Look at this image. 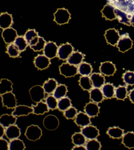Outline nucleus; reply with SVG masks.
Here are the masks:
<instances>
[{
	"mask_svg": "<svg viewBox=\"0 0 134 150\" xmlns=\"http://www.w3.org/2000/svg\"><path fill=\"white\" fill-rule=\"evenodd\" d=\"M108 4L115 8L134 13V0H107Z\"/></svg>",
	"mask_w": 134,
	"mask_h": 150,
	"instance_id": "obj_1",
	"label": "nucleus"
},
{
	"mask_svg": "<svg viewBox=\"0 0 134 150\" xmlns=\"http://www.w3.org/2000/svg\"><path fill=\"white\" fill-rule=\"evenodd\" d=\"M133 46V40L130 39L129 35L126 33L120 36L116 46L120 52L124 53L132 48Z\"/></svg>",
	"mask_w": 134,
	"mask_h": 150,
	"instance_id": "obj_2",
	"label": "nucleus"
},
{
	"mask_svg": "<svg viewBox=\"0 0 134 150\" xmlns=\"http://www.w3.org/2000/svg\"><path fill=\"white\" fill-rule=\"evenodd\" d=\"M71 14L67 9L59 8L54 14V21L59 25L67 24L71 19Z\"/></svg>",
	"mask_w": 134,
	"mask_h": 150,
	"instance_id": "obj_3",
	"label": "nucleus"
},
{
	"mask_svg": "<svg viewBox=\"0 0 134 150\" xmlns=\"http://www.w3.org/2000/svg\"><path fill=\"white\" fill-rule=\"evenodd\" d=\"M42 135V131L38 125H32L27 128L25 136L29 140L36 141L40 139Z\"/></svg>",
	"mask_w": 134,
	"mask_h": 150,
	"instance_id": "obj_4",
	"label": "nucleus"
},
{
	"mask_svg": "<svg viewBox=\"0 0 134 150\" xmlns=\"http://www.w3.org/2000/svg\"><path fill=\"white\" fill-rule=\"evenodd\" d=\"M31 100L36 103L42 101L45 97V92L41 86L36 85L30 88L29 90Z\"/></svg>",
	"mask_w": 134,
	"mask_h": 150,
	"instance_id": "obj_5",
	"label": "nucleus"
},
{
	"mask_svg": "<svg viewBox=\"0 0 134 150\" xmlns=\"http://www.w3.org/2000/svg\"><path fill=\"white\" fill-rule=\"evenodd\" d=\"M59 70L60 74L66 78L73 77L78 73L77 66L68 62L62 64L59 66Z\"/></svg>",
	"mask_w": 134,
	"mask_h": 150,
	"instance_id": "obj_6",
	"label": "nucleus"
},
{
	"mask_svg": "<svg viewBox=\"0 0 134 150\" xmlns=\"http://www.w3.org/2000/svg\"><path fill=\"white\" fill-rule=\"evenodd\" d=\"M120 36L119 31L115 28L108 29L105 31L104 35L107 43L113 46H116Z\"/></svg>",
	"mask_w": 134,
	"mask_h": 150,
	"instance_id": "obj_7",
	"label": "nucleus"
},
{
	"mask_svg": "<svg viewBox=\"0 0 134 150\" xmlns=\"http://www.w3.org/2000/svg\"><path fill=\"white\" fill-rule=\"evenodd\" d=\"M1 96L3 106L8 109H14L17 106V99L12 92L6 93Z\"/></svg>",
	"mask_w": 134,
	"mask_h": 150,
	"instance_id": "obj_8",
	"label": "nucleus"
},
{
	"mask_svg": "<svg viewBox=\"0 0 134 150\" xmlns=\"http://www.w3.org/2000/svg\"><path fill=\"white\" fill-rule=\"evenodd\" d=\"M73 51L74 48L71 44L69 43L63 44L58 48V56L61 60H67Z\"/></svg>",
	"mask_w": 134,
	"mask_h": 150,
	"instance_id": "obj_9",
	"label": "nucleus"
},
{
	"mask_svg": "<svg viewBox=\"0 0 134 150\" xmlns=\"http://www.w3.org/2000/svg\"><path fill=\"white\" fill-rule=\"evenodd\" d=\"M99 70L100 73L103 75L110 76H113L115 74L116 69L115 65L112 62L106 61L101 63Z\"/></svg>",
	"mask_w": 134,
	"mask_h": 150,
	"instance_id": "obj_10",
	"label": "nucleus"
},
{
	"mask_svg": "<svg viewBox=\"0 0 134 150\" xmlns=\"http://www.w3.org/2000/svg\"><path fill=\"white\" fill-rule=\"evenodd\" d=\"M81 132L86 139H96L100 135V132L96 127L89 125L81 129Z\"/></svg>",
	"mask_w": 134,
	"mask_h": 150,
	"instance_id": "obj_11",
	"label": "nucleus"
},
{
	"mask_svg": "<svg viewBox=\"0 0 134 150\" xmlns=\"http://www.w3.org/2000/svg\"><path fill=\"white\" fill-rule=\"evenodd\" d=\"M58 46L55 43L50 41L46 43L43 50L44 54L50 59L58 56Z\"/></svg>",
	"mask_w": 134,
	"mask_h": 150,
	"instance_id": "obj_12",
	"label": "nucleus"
},
{
	"mask_svg": "<svg viewBox=\"0 0 134 150\" xmlns=\"http://www.w3.org/2000/svg\"><path fill=\"white\" fill-rule=\"evenodd\" d=\"M2 35L4 42L9 45L14 42L18 37L17 31L10 27L4 29L2 32Z\"/></svg>",
	"mask_w": 134,
	"mask_h": 150,
	"instance_id": "obj_13",
	"label": "nucleus"
},
{
	"mask_svg": "<svg viewBox=\"0 0 134 150\" xmlns=\"http://www.w3.org/2000/svg\"><path fill=\"white\" fill-rule=\"evenodd\" d=\"M43 123L45 128L50 131L56 129L59 125V121L58 118L53 115H48L45 117Z\"/></svg>",
	"mask_w": 134,
	"mask_h": 150,
	"instance_id": "obj_14",
	"label": "nucleus"
},
{
	"mask_svg": "<svg viewBox=\"0 0 134 150\" xmlns=\"http://www.w3.org/2000/svg\"><path fill=\"white\" fill-rule=\"evenodd\" d=\"M50 60L45 55H38L34 59L35 66L39 70L46 69L51 64Z\"/></svg>",
	"mask_w": 134,
	"mask_h": 150,
	"instance_id": "obj_15",
	"label": "nucleus"
},
{
	"mask_svg": "<svg viewBox=\"0 0 134 150\" xmlns=\"http://www.w3.org/2000/svg\"><path fill=\"white\" fill-rule=\"evenodd\" d=\"M33 113L32 107L24 105L17 106L14 108L12 115L16 117L27 116L30 114Z\"/></svg>",
	"mask_w": 134,
	"mask_h": 150,
	"instance_id": "obj_16",
	"label": "nucleus"
},
{
	"mask_svg": "<svg viewBox=\"0 0 134 150\" xmlns=\"http://www.w3.org/2000/svg\"><path fill=\"white\" fill-rule=\"evenodd\" d=\"M74 122L78 126L84 127L90 125L91 117L85 112H80L77 115Z\"/></svg>",
	"mask_w": 134,
	"mask_h": 150,
	"instance_id": "obj_17",
	"label": "nucleus"
},
{
	"mask_svg": "<svg viewBox=\"0 0 134 150\" xmlns=\"http://www.w3.org/2000/svg\"><path fill=\"white\" fill-rule=\"evenodd\" d=\"M85 113L91 118H94L98 116L100 113V107L98 103L94 102L87 103L84 108Z\"/></svg>",
	"mask_w": 134,
	"mask_h": 150,
	"instance_id": "obj_18",
	"label": "nucleus"
},
{
	"mask_svg": "<svg viewBox=\"0 0 134 150\" xmlns=\"http://www.w3.org/2000/svg\"><path fill=\"white\" fill-rule=\"evenodd\" d=\"M101 73H94L90 76L91 81L94 88H101L105 84V78Z\"/></svg>",
	"mask_w": 134,
	"mask_h": 150,
	"instance_id": "obj_19",
	"label": "nucleus"
},
{
	"mask_svg": "<svg viewBox=\"0 0 134 150\" xmlns=\"http://www.w3.org/2000/svg\"><path fill=\"white\" fill-rule=\"evenodd\" d=\"M21 134V130L17 125H13L6 128L5 135L8 139L10 140L18 138Z\"/></svg>",
	"mask_w": 134,
	"mask_h": 150,
	"instance_id": "obj_20",
	"label": "nucleus"
},
{
	"mask_svg": "<svg viewBox=\"0 0 134 150\" xmlns=\"http://www.w3.org/2000/svg\"><path fill=\"white\" fill-rule=\"evenodd\" d=\"M90 98L93 102L99 103L104 99V96L100 88H94L90 91Z\"/></svg>",
	"mask_w": 134,
	"mask_h": 150,
	"instance_id": "obj_21",
	"label": "nucleus"
},
{
	"mask_svg": "<svg viewBox=\"0 0 134 150\" xmlns=\"http://www.w3.org/2000/svg\"><path fill=\"white\" fill-rule=\"evenodd\" d=\"M17 121L16 117L12 115L4 114L0 118V124L6 128L11 125H14Z\"/></svg>",
	"mask_w": 134,
	"mask_h": 150,
	"instance_id": "obj_22",
	"label": "nucleus"
},
{
	"mask_svg": "<svg viewBox=\"0 0 134 150\" xmlns=\"http://www.w3.org/2000/svg\"><path fill=\"white\" fill-rule=\"evenodd\" d=\"M13 23L12 16L8 13H1L0 16V27L5 29L10 28Z\"/></svg>",
	"mask_w": 134,
	"mask_h": 150,
	"instance_id": "obj_23",
	"label": "nucleus"
},
{
	"mask_svg": "<svg viewBox=\"0 0 134 150\" xmlns=\"http://www.w3.org/2000/svg\"><path fill=\"white\" fill-rule=\"evenodd\" d=\"M84 58L83 54L78 52H73L67 59V62L74 66H79Z\"/></svg>",
	"mask_w": 134,
	"mask_h": 150,
	"instance_id": "obj_24",
	"label": "nucleus"
},
{
	"mask_svg": "<svg viewBox=\"0 0 134 150\" xmlns=\"http://www.w3.org/2000/svg\"><path fill=\"white\" fill-rule=\"evenodd\" d=\"M101 90L103 96L106 98L111 99L115 96V87L112 83H105L102 87Z\"/></svg>",
	"mask_w": 134,
	"mask_h": 150,
	"instance_id": "obj_25",
	"label": "nucleus"
},
{
	"mask_svg": "<svg viewBox=\"0 0 134 150\" xmlns=\"http://www.w3.org/2000/svg\"><path fill=\"white\" fill-rule=\"evenodd\" d=\"M122 144L129 149L134 148V132H128L123 135Z\"/></svg>",
	"mask_w": 134,
	"mask_h": 150,
	"instance_id": "obj_26",
	"label": "nucleus"
},
{
	"mask_svg": "<svg viewBox=\"0 0 134 150\" xmlns=\"http://www.w3.org/2000/svg\"><path fill=\"white\" fill-rule=\"evenodd\" d=\"M58 86V82L56 80L49 79L44 83L43 87L45 93L50 94L54 92Z\"/></svg>",
	"mask_w": 134,
	"mask_h": 150,
	"instance_id": "obj_27",
	"label": "nucleus"
},
{
	"mask_svg": "<svg viewBox=\"0 0 134 150\" xmlns=\"http://www.w3.org/2000/svg\"><path fill=\"white\" fill-rule=\"evenodd\" d=\"M107 134L109 137L113 139H120L124 135V131L118 127L109 128Z\"/></svg>",
	"mask_w": 134,
	"mask_h": 150,
	"instance_id": "obj_28",
	"label": "nucleus"
},
{
	"mask_svg": "<svg viewBox=\"0 0 134 150\" xmlns=\"http://www.w3.org/2000/svg\"><path fill=\"white\" fill-rule=\"evenodd\" d=\"M33 109V113L36 115H43L49 111L48 107L46 103L41 101L37 103L36 105L31 106Z\"/></svg>",
	"mask_w": 134,
	"mask_h": 150,
	"instance_id": "obj_29",
	"label": "nucleus"
},
{
	"mask_svg": "<svg viewBox=\"0 0 134 150\" xmlns=\"http://www.w3.org/2000/svg\"><path fill=\"white\" fill-rule=\"evenodd\" d=\"M13 83L7 79H2L0 82V94L3 95L6 93L12 92Z\"/></svg>",
	"mask_w": 134,
	"mask_h": 150,
	"instance_id": "obj_30",
	"label": "nucleus"
},
{
	"mask_svg": "<svg viewBox=\"0 0 134 150\" xmlns=\"http://www.w3.org/2000/svg\"><path fill=\"white\" fill-rule=\"evenodd\" d=\"M93 68L90 64L82 62L78 67V73L82 76H88L92 73Z\"/></svg>",
	"mask_w": 134,
	"mask_h": 150,
	"instance_id": "obj_31",
	"label": "nucleus"
},
{
	"mask_svg": "<svg viewBox=\"0 0 134 150\" xmlns=\"http://www.w3.org/2000/svg\"><path fill=\"white\" fill-rule=\"evenodd\" d=\"M79 85L83 90L90 91L93 88L90 77L88 76H81L79 81Z\"/></svg>",
	"mask_w": 134,
	"mask_h": 150,
	"instance_id": "obj_32",
	"label": "nucleus"
},
{
	"mask_svg": "<svg viewBox=\"0 0 134 150\" xmlns=\"http://www.w3.org/2000/svg\"><path fill=\"white\" fill-rule=\"evenodd\" d=\"M68 92L67 87L64 84L58 85L53 92V96L59 100L65 97Z\"/></svg>",
	"mask_w": 134,
	"mask_h": 150,
	"instance_id": "obj_33",
	"label": "nucleus"
},
{
	"mask_svg": "<svg viewBox=\"0 0 134 150\" xmlns=\"http://www.w3.org/2000/svg\"><path fill=\"white\" fill-rule=\"evenodd\" d=\"M71 100L67 97L63 98L58 101V109L64 112L71 107Z\"/></svg>",
	"mask_w": 134,
	"mask_h": 150,
	"instance_id": "obj_34",
	"label": "nucleus"
},
{
	"mask_svg": "<svg viewBox=\"0 0 134 150\" xmlns=\"http://www.w3.org/2000/svg\"><path fill=\"white\" fill-rule=\"evenodd\" d=\"M128 95V89L125 86H120L115 89V96L118 100H123L127 98Z\"/></svg>",
	"mask_w": 134,
	"mask_h": 150,
	"instance_id": "obj_35",
	"label": "nucleus"
},
{
	"mask_svg": "<svg viewBox=\"0 0 134 150\" xmlns=\"http://www.w3.org/2000/svg\"><path fill=\"white\" fill-rule=\"evenodd\" d=\"M72 142L75 146L84 145L86 144V138L81 132H76L72 137Z\"/></svg>",
	"mask_w": 134,
	"mask_h": 150,
	"instance_id": "obj_36",
	"label": "nucleus"
},
{
	"mask_svg": "<svg viewBox=\"0 0 134 150\" xmlns=\"http://www.w3.org/2000/svg\"><path fill=\"white\" fill-rule=\"evenodd\" d=\"M25 149L24 142L19 138L12 139L9 143V150H23Z\"/></svg>",
	"mask_w": 134,
	"mask_h": 150,
	"instance_id": "obj_37",
	"label": "nucleus"
},
{
	"mask_svg": "<svg viewBox=\"0 0 134 150\" xmlns=\"http://www.w3.org/2000/svg\"><path fill=\"white\" fill-rule=\"evenodd\" d=\"M108 5L109 8V11L104 8L102 11V17L108 20L113 21L116 19V10L113 7L109 4Z\"/></svg>",
	"mask_w": 134,
	"mask_h": 150,
	"instance_id": "obj_38",
	"label": "nucleus"
},
{
	"mask_svg": "<svg viewBox=\"0 0 134 150\" xmlns=\"http://www.w3.org/2000/svg\"><path fill=\"white\" fill-rule=\"evenodd\" d=\"M123 82L128 85H134V71H128L123 73L122 76Z\"/></svg>",
	"mask_w": 134,
	"mask_h": 150,
	"instance_id": "obj_39",
	"label": "nucleus"
},
{
	"mask_svg": "<svg viewBox=\"0 0 134 150\" xmlns=\"http://www.w3.org/2000/svg\"><path fill=\"white\" fill-rule=\"evenodd\" d=\"M14 43L18 47L20 52L25 50L29 45L24 37L22 36H18Z\"/></svg>",
	"mask_w": 134,
	"mask_h": 150,
	"instance_id": "obj_40",
	"label": "nucleus"
},
{
	"mask_svg": "<svg viewBox=\"0 0 134 150\" xmlns=\"http://www.w3.org/2000/svg\"><path fill=\"white\" fill-rule=\"evenodd\" d=\"M86 150H99L101 149L102 145L96 139H90L86 143Z\"/></svg>",
	"mask_w": 134,
	"mask_h": 150,
	"instance_id": "obj_41",
	"label": "nucleus"
},
{
	"mask_svg": "<svg viewBox=\"0 0 134 150\" xmlns=\"http://www.w3.org/2000/svg\"><path fill=\"white\" fill-rule=\"evenodd\" d=\"M20 51L14 43L9 44L7 47V53L10 57H17L19 55Z\"/></svg>",
	"mask_w": 134,
	"mask_h": 150,
	"instance_id": "obj_42",
	"label": "nucleus"
},
{
	"mask_svg": "<svg viewBox=\"0 0 134 150\" xmlns=\"http://www.w3.org/2000/svg\"><path fill=\"white\" fill-rule=\"evenodd\" d=\"M46 103L49 109L53 110L58 108V100L53 96H49L46 99Z\"/></svg>",
	"mask_w": 134,
	"mask_h": 150,
	"instance_id": "obj_43",
	"label": "nucleus"
},
{
	"mask_svg": "<svg viewBox=\"0 0 134 150\" xmlns=\"http://www.w3.org/2000/svg\"><path fill=\"white\" fill-rule=\"evenodd\" d=\"M78 113L77 109L74 107H71L64 112L63 114L66 119L69 120L75 118Z\"/></svg>",
	"mask_w": 134,
	"mask_h": 150,
	"instance_id": "obj_44",
	"label": "nucleus"
},
{
	"mask_svg": "<svg viewBox=\"0 0 134 150\" xmlns=\"http://www.w3.org/2000/svg\"><path fill=\"white\" fill-rule=\"evenodd\" d=\"M46 43L43 37H39V40L37 44L34 46H30V48L35 52H40L44 50Z\"/></svg>",
	"mask_w": 134,
	"mask_h": 150,
	"instance_id": "obj_45",
	"label": "nucleus"
},
{
	"mask_svg": "<svg viewBox=\"0 0 134 150\" xmlns=\"http://www.w3.org/2000/svg\"><path fill=\"white\" fill-rule=\"evenodd\" d=\"M38 34L34 30H29L26 31L24 35V38L26 40L28 44L30 43V41L35 37H38Z\"/></svg>",
	"mask_w": 134,
	"mask_h": 150,
	"instance_id": "obj_46",
	"label": "nucleus"
},
{
	"mask_svg": "<svg viewBox=\"0 0 134 150\" xmlns=\"http://www.w3.org/2000/svg\"><path fill=\"white\" fill-rule=\"evenodd\" d=\"M0 148L2 150H9V144L6 139H0Z\"/></svg>",
	"mask_w": 134,
	"mask_h": 150,
	"instance_id": "obj_47",
	"label": "nucleus"
},
{
	"mask_svg": "<svg viewBox=\"0 0 134 150\" xmlns=\"http://www.w3.org/2000/svg\"><path fill=\"white\" fill-rule=\"evenodd\" d=\"M128 96L130 101L134 104V88L130 91L128 95Z\"/></svg>",
	"mask_w": 134,
	"mask_h": 150,
	"instance_id": "obj_48",
	"label": "nucleus"
},
{
	"mask_svg": "<svg viewBox=\"0 0 134 150\" xmlns=\"http://www.w3.org/2000/svg\"><path fill=\"white\" fill-rule=\"evenodd\" d=\"M39 36L35 37L34 38V39L30 41L29 45V46H34V45H36V44H37V43L38 42V40H39Z\"/></svg>",
	"mask_w": 134,
	"mask_h": 150,
	"instance_id": "obj_49",
	"label": "nucleus"
},
{
	"mask_svg": "<svg viewBox=\"0 0 134 150\" xmlns=\"http://www.w3.org/2000/svg\"><path fill=\"white\" fill-rule=\"evenodd\" d=\"M74 150H86V146H84L83 145H80V146H75L72 149Z\"/></svg>",
	"mask_w": 134,
	"mask_h": 150,
	"instance_id": "obj_50",
	"label": "nucleus"
},
{
	"mask_svg": "<svg viewBox=\"0 0 134 150\" xmlns=\"http://www.w3.org/2000/svg\"><path fill=\"white\" fill-rule=\"evenodd\" d=\"M4 128L1 125V127H0V137L2 138L4 134H5V130L4 129Z\"/></svg>",
	"mask_w": 134,
	"mask_h": 150,
	"instance_id": "obj_51",
	"label": "nucleus"
},
{
	"mask_svg": "<svg viewBox=\"0 0 134 150\" xmlns=\"http://www.w3.org/2000/svg\"><path fill=\"white\" fill-rule=\"evenodd\" d=\"M131 25L134 27V16H133L131 22Z\"/></svg>",
	"mask_w": 134,
	"mask_h": 150,
	"instance_id": "obj_52",
	"label": "nucleus"
}]
</instances>
